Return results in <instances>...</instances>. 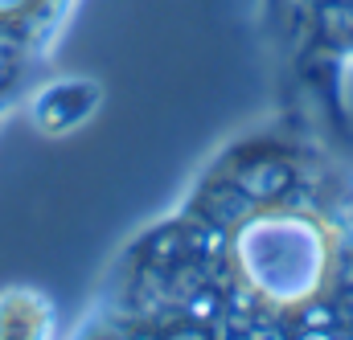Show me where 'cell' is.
Returning a JSON list of instances; mask_svg holds the SVG:
<instances>
[{
	"mask_svg": "<svg viewBox=\"0 0 353 340\" xmlns=\"http://www.w3.org/2000/svg\"><path fill=\"white\" fill-rule=\"evenodd\" d=\"M325 238L304 217H255L239 238L243 275L275 304H300L325 279Z\"/></svg>",
	"mask_w": 353,
	"mask_h": 340,
	"instance_id": "6da1fadb",
	"label": "cell"
},
{
	"mask_svg": "<svg viewBox=\"0 0 353 340\" xmlns=\"http://www.w3.org/2000/svg\"><path fill=\"white\" fill-rule=\"evenodd\" d=\"M79 86H83V83L50 86V90L33 103V119H37V127H41V131H66V127H74L90 107H94V98H99V94H83L79 103H70V98L79 94Z\"/></svg>",
	"mask_w": 353,
	"mask_h": 340,
	"instance_id": "7a4b0ae2",
	"label": "cell"
},
{
	"mask_svg": "<svg viewBox=\"0 0 353 340\" xmlns=\"http://www.w3.org/2000/svg\"><path fill=\"white\" fill-rule=\"evenodd\" d=\"M29 0H0V12H17V8H25Z\"/></svg>",
	"mask_w": 353,
	"mask_h": 340,
	"instance_id": "3957f363",
	"label": "cell"
}]
</instances>
